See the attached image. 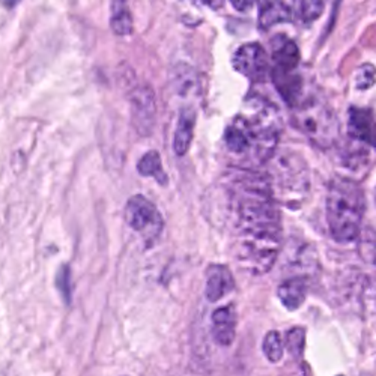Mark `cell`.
<instances>
[{
	"label": "cell",
	"mask_w": 376,
	"mask_h": 376,
	"mask_svg": "<svg viewBox=\"0 0 376 376\" xmlns=\"http://www.w3.org/2000/svg\"><path fill=\"white\" fill-rule=\"evenodd\" d=\"M304 343H306V331L301 327H294L286 334L285 349L294 358H301L304 352Z\"/></svg>",
	"instance_id": "22"
},
{
	"label": "cell",
	"mask_w": 376,
	"mask_h": 376,
	"mask_svg": "<svg viewBox=\"0 0 376 376\" xmlns=\"http://www.w3.org/2000/svg\"><path fill=\"white\" fill-rule=\"evenodd\" d=\"M232 63L239 74L253 80V82H261L265 78L269 68L268 54L258 43H249L239 47L234 54Z\"/></svg>",
	"instance_id": "8"
},
{
	"label": "cell",
	"mask_w": 376,
	"mask_h": 376,
	"mask_svg": "<svg viewBox=\"0 0 376 376\" xmlns=\"http://www.w3.org/2000/svg\"><path fill=\"white\" fill-rule=\"evenodd\" d=\"M172 83L175 91L178 92L181 97H195L199 92V78L197 73L193 67L187 65V63H178L172 69Z\"/></svg>",
	"instance_id": "16"
},
{
	"label": "cell",
	"mask_w": 376,
	"mask_h": 376,
	"mask_svg": "<svg viewBox=\"0 0 376 376\" xmlns=\"http://www.w3.org/2000/svg\"><path fill=\"white\" fill-rule=\"evenodd\" d=\"M376 82V68L372 63H364L355 73V87L360 91L371 89Z\"/></svg>",
	"instance_id": "24"
},
{
	"label": "cell",
	"mask_w": 376,
	"mask_h": 376,
	"mask_svg": "<svg viewBox=\"0 0 376 376\" xmlns=\"http://www.w3.org/2000/svg\"><path fill=\"white\" fill-rule=\"evenodd\" d=\"M253 2L254 0H230L232 6L235 8L236 11L239 12H247L250 10V8L253 6Z\"/></svg>",
	"instance_id": "26"
},
{
	"label": "cell",
	"mask_w": 376,
	"mask_h": 376,
	"mask_svg": "<svg viewBox=\"0 0 376 376\" xmlns=\"http://www.w3.org/2000/svg\"><path fill=\"white\" fill-rule=\"evenodd\" d=\"M258 6L259 26L262 29L291 21L295 15V0H258Z\"/></svg>",
	"instance_id": "10"
},
{
	"label": "cell",
	"mask_w": 376,
	"mask_h": 376,
	"mask_svg": "<svg viewBox=\"0 0 376 376\" xmlns=\"http://www.w3.org/2000/svg\"><path fill=\"white\" fill-rule=\"evenodd\" d=\"M307 294V280L300 276H294L286 278L285 282L278 286L277 295L280 301L287 310H297L302 306Z\"/></svg>",
	"instance_id": "14"
},
{
	"label": "cell",
	"mask_w": 376,
	"mask_h": 376,
	"mask_svg": "<svg viewBox=\"0 0 376 376\" xmlns=\"http://www.w3.org/2000/svg\"><path fill=\"white\" fill-rule=\"evenodd\" d=\"M273 82L277 92L282 95L285 102L294 109L302 98V78L295 69H283L276 67L273 69Z\"/></svg>",
	"instance_id": "11"
},
{
	"label": "cell",
	"mask_w": 376,
	"mask_h": 376,
	"mask_svg": "<svg viewBox=\"0 0 376 376\" xmlns=\"http://www.w3.org/2000/svg\"><path fill=\"white\" fill-rule=\"evenodd\" d=\"M273 60L278 68L295 69L300 63L298 45L289 38L278 36L273 43Z\"/></svg>",
	"instance_id": "17"
},
{
	"label": "cell",
	"mask_w": 376,
	"mask_h": 376,
	"mask_svg": "<svg viewBox=\"0 0 376 376\" xmlns=\"http://www.w3.org/2000/svg\"><path fill=\"white\" fill-rule=\"evenodd\" d=\"M202 2L210 5L211 8H214V10H217V8H220L223 5V0H202Z\"/></svg>",
	"instance_id": "27"
},
{
	"label": "cell",
	"mask_w": 376,
	"mask_h": 376,
	"mask_svg": "<svg viewBox=\"0 0 376 376\" xmlns=\"http://www.w3.org/2000/svg\"><path fill=\"white\" fill-rule=\"evenodd\" d=\"M137 170L142 176H152V178H155L158 184L167 182V175L163 169L162 158H159V154L155 151H151L140 158V162L137 163Z\"/></svg>",
	"instance_id": "19"
},
{
	"label": "cell",
	"mask_w": 376,
	"mask_h": 376,
	"mask_svg": "<svg viewBox=\"0 0 376 376\" xmlns=\"http://www.w3.org/2000/svg\"><path fill=\"white\" fill-rule=\"evenodd\" d=\"M56 287H58L63 301L67 304L73 298V278H71V268L68 265H62L56 274Z\"/></svg>",
	"instance_id": "23"
},
{
	"label": "cell",
	"mask_w": 376,
	"mask_h": 376,
	"mask_svg": "<svg viewBox=\"0 0 376 376\" xmlns=\"http://www.w3.org/2000/svg\"><path fill=\"white\" fill-rule=\"evenodd\" d=\"M0 2H2V5L6 8H14L20 2V0H0Z\"/></svg>",
	"instance_id": "28"
},
{
	"label": "cell",
	"mask_w": 376,
	"mask_h": 376,
	"mask_svg": "<svg viewBox=\"0 0 376 376\" xmlns=\"http://www.w3.org/2000/svg\"><path fill=\"white\" fill-rule=\"evenodd\" d=\"M133 125L140 135H149L154 130L157 101L155 93L149 85L135 86L130 93Z\"/></svg>",
	"instance_id": "7"
},
{
	"label": "cell",
	"mask_w": 376,
	"mask_h": 376,
	"mask_svg": "<svg viewBox=\"0 0 376 376\" xmlns=\"http://www.w3.org/2000/svg\"><path fill=\"white\" fill-rule=\"evenodd\" d=\"M263 354L269 360L271 363H278L283 358L285 354V343L282 340V335L277 331L267 333L265 339L262 343Z\"/></svg>",
	"instance_id": "21"
},
{
	"label": "cell",
	"mask_w": 376,
	"mask_h": 376,
	"mask_svg": "<svg viewBox=\"0 0 376 376\" xmlns=\"http://www.w3.org/2000/svg\"><path fill=\"white\" fill-rule=\"evenodd\" d=\"M348 131L352 139L363 145L376 146V122L371 110L351 107L348 113Z\"/></svg>",
	"instance_id": "9"
},
{
	"label": "cell",
	"mask_w": 376,
	"mask_h": 376,
	"mask_svg": "<svg viewBox=\"0 0 376 376\" xmlns=\"http://www.w3.org/2000/svg\"><path fill=\"white\" fill-rule=\"evenodd\" d=\"M235 121L249 135L250 152L256 162L268 163L276 154L282 134V116L277 107L265 100L252 98Z\"/></svg>",
	"instance_id": "3"
},
{
	"label": "cell",
	"mask_w": 376,
	"mask_h": 376,
	"mask_svg": "<svg viewBox=\"0 0 376 376\" xmlns=\"http://www.w3.org/2000/svg\"><path fill=\"white\" fill-rule=\"evenodd\" d=\"M225 142L229 148V151L234 154H245L250 151V140L249 135L244 131V128L239 125L236 121L232 124L225 135Z\"/></svg>",
	"instance_id": "20"
},
{
	"label": "cell",
	"mask_w": 376,
	"mask_h": 376,
	"mask_svg": "<svg viewBox=\"0 0 376 376\" xmlns=\"http://www.w3.org/2000/svg\"><path fill=\"white\" fill-rule=\"evenodd\" d=\"M273 164V188L278 190L280 201L286 205H298L309 193L310 176L307 164L304 159L291 151H280L269 159Z\"/></svg>",
	"instance_id": "5"
},
{
	"label": "cell",
	"mask_w": 376,
	"mask_h": 376,
	"mask_svg": "<svg viewBox=\"0 0 376 376\" xmlns=\"http://www.w3.org/2000/svg\"><path fill=\"white\" fill-rule=\"evenodd\" d=\"M364 195L351 179H335L327 195V223L338 243H351L362 232L364 217Z\"/></svg>",
	"instance_id": "2"
},
{
	"label": "cell",
	"mask_w": 376,
	"mask_h": 376,
	"mask_svg": "<svg viewBox=\"0 0 376 376\" xmlns=\"http://www.w3.org/2000/svg\"><path fill=\"white\" fill-rule=\"evenodd\" d=\"M301 19L304 23H311L321 17L324 12L322 0H302L301 2Z\"/></svg>",
	"instance_id": "25"
},
{
	"label": "cell",
	"mask_w": 376,
	"mask_h": 376,
	"mask_svg": "<svg viewBox=\"0 0 376 376\" xmlns=\"http://www.w3.org/2000/svg\"><path fill=\"white\" fill-rule=\"evenodd\" d=\"M110 27L118 36H126L133 32V17L128 0H110Z\"/></svg>",
	"instance_id": "18"
},
{
	"label": "cell",
	"mask_w": 376,
	"mask_h": 376,
	"mask_svg": "<svg viewBox=\"0 0 376 376\" xmlns=\"http://www.w3.org/2000/svg\"><path fill=\"white\" fill-rule=\"evenodd\" d=\"M195 125H196L195 109L191 107L182 109L178 119V126H176V131H175V139H173V149L179 157L187 154V151L191 145V140H193Z\"/></svg>",
	"instance_id": "15"
},
{
	"label": "cell",
	"mask_w": 376,
	"mask_h": 376,
	"mask_svg": "<svg viewBox=\"0 0 376 376\" xmlns=\"http://www.w3.org/2000/svg\"><path fill=\"white\" fill-rule=\"evenodd\" d=\"M125 220L134 230L142 232L148 239L162 232L163 220L157 206L143 196H133L125 206Z\"/></svg>",
	"instance_id": "6"
},
{
	"label": "cell",
	"mask_w": 376,
	"mask_h": 376,
	"mask_svg": "<svg viewBox=\"0 0 376 376\" xmlns=\"http://www.w3.org/2000/svg\"><path fill=\"white\" fill-rule=\"evenodd\" d=\"M236 315L234 307L225 306L212 313V335L221 346H229L235 339Z\"/></svg>",
	"instance_id": "12"
},
{
	"label": "cell",
	"mask_w": 376,
	"mask_h": 376,
	"mask_svg": "<svg viewBox=\"0 0 376 376\" xmlns=\"http://www.w3.org/2000/svg\"><path fill=\"white\" fill-rule=\"evenodd\" d=\"M295 126L315 143L316 146L328 149L339 139V122L330 106L316 95H310L294 107Z\"/></svg>",
	"instance_id": "4"
},
{
	"label": "cell",
	"mask_w": 376,
	"mask_h": 376,
	"mask_svg": "<svg viewBox=\"0 0 376 376\" xmlns=\"http://www.w3.org/2000/svg\"><path fill=\"white\" fill-rule=\"evenodd\" d=\"M234 289V278L230 271L223 265H212L208 271L205 297L208 301L217 302Z\"/></svg>",
	"instance_id": "13"
},
{
	"label": "cell",
	"mask_w": 376,
	"mask_h": 376,
	"mask_svg": "<svg viewBox=\"0 0 376 376\" xmlns=\"http://www.w3.org/2000/svg\"><path fill=\"white\" fill-rule=\"evenodd\" d=\"M236 196V259L253 274H265L274 267L282 247V220L274 201V188L265 173L245 170L232 178Z\"/></svg>",
	"instance_id": "1"
}]
</instances>
